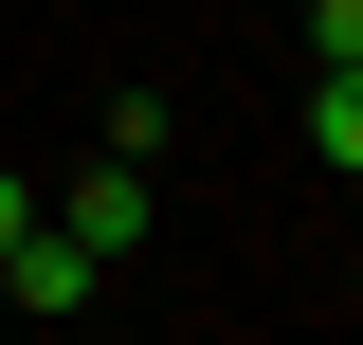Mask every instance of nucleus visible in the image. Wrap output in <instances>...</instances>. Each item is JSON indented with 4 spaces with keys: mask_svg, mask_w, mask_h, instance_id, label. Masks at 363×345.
<instances>
[{
    "mask_svg": "<svg viewBox=\"0 0 363 345\" xmlns=\"http://www.w3.org/2000/svg\"><path fill=\"white\" fill-rule=\"evenodd\" d=\"M145 218H164V182H145V146H109V164H91L73 200H55V236H91V255H128Z\"/></svg>",
    "mask_w": 363,
    "mask_h": 345,
    "instance_id": "obj_1",
    "label": "nucleus"
},
{
    "mask_svg": "<svg viewBox=\"0 0 363 345\" xmlns=\"http://www.w3.org/2000/svg\"><path fill=\"white\" fill-rule=\"evenodd\" d=\"M91 273H109V255H91V236H55V218H37V236L0 255V309H37V327H73V309H91Z\"/></svg>",
    "mask_w": 363,
    "mask_h": 345,
    "instance_id": "obj_2",
    "label": "nucleus"
},
{
    "mask_svg": "<svg viewBox=\"0 0 363 345\" xmlns=\"http://www.w3.org/2000/svg\"><path fill=\"white\" fill-rule=\"evenodd\" d=\"M18 236H37V182H18V164H0V255H18Z\"/></svg>",
    "mask_w": 363,
    "mask_h": 345,
    "instance_id": "obj_3",
    "label": "nucleus"
}]
</instances>
